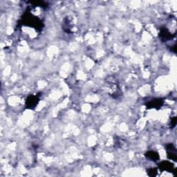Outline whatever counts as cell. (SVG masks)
<instances>
[{"label": "cell", "mask_w": 177, "mask_h": 177, "mask_svg": "<svg viewBox=\"0 0 177 177\" xmlns=\"http://www.w3.org/2000/svg\"><path fill=\"white\" fill-rule=\"evenodd\" d=\"M163 101L161 99H154L152 101H151L149 103L147 104V108H156L159 109L161 106L163 105Z\"/></svg>", "instance_id": "cell-4"}, {"label": "cell", "mask_w": 177, "mask_h": 177, "mask_svg": "<svg viewBox=\"0 0 177 177\" xmlns=\"http://www.w3.org/2000/svg\"><path fill=\"white\" fill-rule=\"evenodd\" d=\"M172 34L170 33L166 28H162L160 31V37L163 41H167L172 39Z\"/></svg>", "instance_id": "cell-3"}, {"label": "cell", "mask_w": 177, "mask_h": 177, "mask_svg": "<svg viewBox=\"0 0 177 177\" xmlns=\"http://www.w3.org/2000/svg\"><path fill=\"white\" fill-rule=\"evenodd\" d=\"M22 24H26L28 26H31L35 28H37L40 31L42 28V22L40 21L39 18L33 16L31 15V17H28L27 12H26L24 15L23 18H22Z\"/></svg>", "instance_id": "cell-1"}, {"label": "cell", "mask_w": 177, "mask_h": 177, "mask_svg": "<svg viewBox=\"0 0 177 177\" xmlns=\"http://www.w3.org/2000/svg\"><path fill=\"white\" fill-rule=\"evenodd\" d=\"M39 102V98L36 96H30L28 97L26 101V106L28 109H33Z\"/></svg>", "instance_id": "cell-2"}, {"label": "cell", "mask_w": 177, "mask_h": 177, "mask_svg": "<svg viewBox=\"0 0 177 177\" xmlns=\"http://www.w3.org/2000/svg\"><path fill=\"white\" fill-rule=\"evenodd\" d=\"M159 167L163 170H172V164L170 163V162H162L160 165H159Z\"/></svg>", "instance_id": "cell-6"}, {"label": "cell", "mask_w": 177, "mask_h": 177, "mask_svg": "<svg viewBox=\"0 0 177 177\" xmlns=\"http://www.w3.org/2000/svg\"><path fill=\"white\" fill-rule=\"evenodd\" d=\"M145 156L150 160H152L154 161H156V160L159 159V154H158L156 151H147V152L145 154Z\"/></svg>", "instance_id": "cell-5"}]
</instances>
